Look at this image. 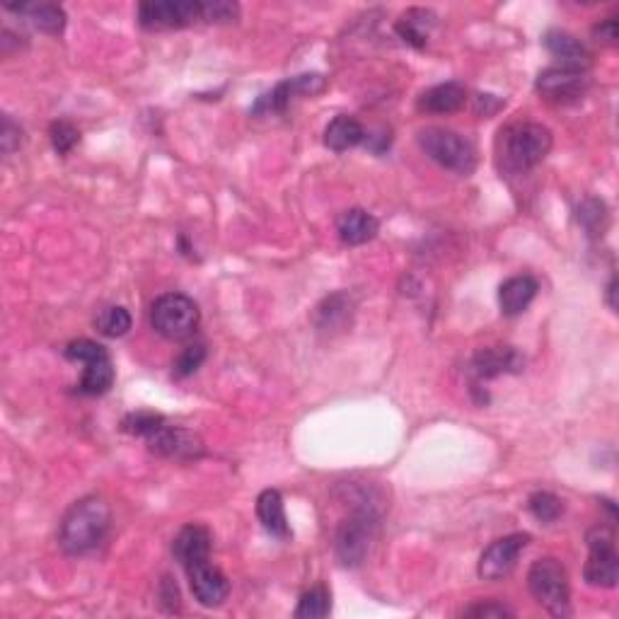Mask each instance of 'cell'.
<instances>
[{"label": "cell", "mask_w": 619, "mask_h": 619, "mask_svg": "<svg viewBox=\"0 0 619 619\" xmlns=\"http://www.w3.org/2000/svg\"><path fill=\"white\" fill-rule=\"evenodd\" d=\"M109 506L97 496L75 501L66 511L59 528V545L71 557H83L102 545L109 530Z\"/></svg>", "instance_id": "obj_1"}, {"label": "cell", "mask_w": 619, "mask_h": 619, "mask_svg": "<svg viewBox=\"0 0 619 619\" xmlns=\"http://www.w3.org/2000/svg\"><path fill=\"white\" fill-rule=\"evenodd\" d=\"M380 525V511L370 494H363L361 499L354 501L349 518L341 520L334 537V552L344 566H361L366 561L370 545L375 540V532Z\"/></svg>", "instance_id": "obj_2"}, {"label": "cell", "mask_w": 619, "mask_h": 619, "mask_svg": "<svg viewBox=\"0 0 619 619\" xmlns=\"http://www.w3.org/2000/svg\"><path fill=\"white\" fill-rule=\"evenodd\" d=\"M552 150V131L535 121H518L501 131V158L506 170H535Z\"/></svg>", "instance_id": "obj_3"}, {"label": "cell", "mask_w": 619, "mask_h": 619, "mask_svg": "<svg viewBox=\"0 0 619 619\" xmlns=\"http://www.w3.org/2000/svg\"><path fill=\"white\" fill-rule=\"evenodd\" d=\"M419 148L433 163L460 177H470L477 170V148L470 138L443 126H428L419 131Z\"/></svg>", "instance_id": "obj_4"}, {"label": "cell", "mask_w": 619, "mask_h": 619, "mask_svg": "<svg viewBox=\"0 0 619 619\" xmlns=\"http://www.w3.org/2000/svg\"><path fill=\"white\" fill-rule=\"evenodd\" d=\"M199 305L184 293H165L150 308V325L160 337L170 341H184L194 337L199 329Z\"/></svg>", "instance_id": "obj_5"}, {"label": "cell", "mask_w": 619, "mask_h": 619, "mask_svg": "<svg viewBox=\"0 0 619 619\" xmlns=\"http://www.w3.org/2000/svg\"><path fill=\"white\" fill-rule=\"evenodd\" d=\"M528 588L542 607H547L554 617L571 615V588L566 569L557 559H537L528 571Z\"/></svg>", "instance_id": "obj_6"}, {"label": "cell", "mask_w": 619, "mask_h": 619, "mask_svg": "<svg viewBox=\"0 0 619 619\" xmlns=\"http://www.w3.org/2000/svg\"><path fill=\"white\" fill-rule=\"evenodd\" d=\"M588 561L583 578L593 588H615L619 581V554L615 545V532L607 525H595L588 530Z\"/></svg>", "instance_id": "obj_7"}, {"label": "cell", "mask_w": 619, "mask_h": 619, "mask_svg": "<svg viewBox=\"0 0 619 619\" xmlns=\"http://www.w3.org/2000/svg\"><path fill=\"white\" fill-rule=\"evenodd\" d=\"M204 22V3L199 0H146L138 5V25L143 30H182Z\"/></svg>", "instance_id": "obj_8"}, {"label": "cell", "mask_w": 619, "mask_h": 619, "mask_svg": "<svg viewBox=\"0 0 619 619\" xmlns=\"http://www.w3.org/2000/svg\"><path fill=\"white\" fill-rule=\"evenodd\" d=\"M327 88V80L325 75L320 73H305V75H295V78L281 80L279 85H276L274 90H269L266 95L259 97L257 102H254L252 114H279L286 112L288 104H291L295 97L300 95H320L322 90Z\"/></svg>", "instance_id": "obj_9"}, {"label": "cell", "mask_w": 619, "mask_h": 619, "mask_svg": "<svg viewBox=\"0 0 619 619\" xmlns=\"http://www.w3.org/2000/svg\"><path fill=\"white\" fill-rule=\"evenodd\" d=\"M528 545L530 535H525V532H513V535H506L501 537V540L491 542V545L484 549L482 557H479V576H482L484 581H501V578L511 576L520 554L525 552Z\"/></svg>", "instance_id": "obj_10"}, {"label": "cell", "mask_w": 619, "mask_h": 619, "mask_svg": "<svg viewBox=\"0 0 619 619\" xmlns=\"http://www.w3.org/2000/svg\"><path fill=\"white\" fill-rule=\"evenodd\" d=\"M535 88L549 102H576L588 92L590 75L588 71H578V68L554 66L537 75Z\"/></svg>", "instance_id": "obj_11"}, {"label": "cell", "mask_w": 619, "mask_h": 619, "mask_svg": "<svg viewBox=\"0 0 619 619\" xmlns=\"http://www.w3.org/2000/svg\"><path fill=\"white\" fill-rule=\"evenodd\" d=\"M148 448L153 453L172 457V460H196L201 453H204V443L201 438L192 431H184V428L177 426H167L163 424L155 433H150L146 438Z\"/></svg>", "instance_id": "obj_12"}, {"label": "cell", "mask_w": 619, "mask_h": 619, "mask_svg": "<svg viewBox=\"0 0 619 619\" xmlns=\"http://www.w3.org/2000/svg\"><path fill=\"white\" fill-rule=\"evenodd\" d=\"M189 586H192L194 600L204 607H218L228 600L230 581L218 566L211 564V559L187 569Z\"/></svg>", "instance_id": "obj_13"}, {"label": "cell", "mask_w": 619, "mask_h": 619, "mask_svg": "<svg viewBox=\"0 0 619 619\" xmlns=\"http://www.w3.org/2000/svg\"><path fill=\"white\" fill-rule=\"evenodd\" d=\"M525 366V358L518 354L511 346H503V349H484L472 358L470 363V375L477 383L482 380L499 378L503 373H520Z\"/></svg>", "instance_id": "obj_14"}, {"label": "cell", "mask_w": 619, "mask_h": 619, "mask_svg": "<svg viewBox=\"0 0 619 619\" xmlns=\"http://www.w3.org/2000/svg\"><path fill=\"white\" fill-rule=\"evenodd\" d=\"M172 554L184 566V571L201 564V561H208L211 559V530L196 523L184 525L172 542Z\"/></svg>", "instance_id": "obj_15"}, {"label": "cell", "mask_w": 619, "mask_h": 619, "mask_svg": "<svg viewBox=\"0 0 619 619\" xmlns=\"http://www.w3.org/2000/svg\"><path fill=\"white\" fill-rule=\"evenodd\" d=\"M542 42H545V49L561 63V66L578 68V71H588L590 68V59H593V56H590L588 46L583 44L581 39H576L574 34L552 30L545 34Z\"/></svg>", "instance_id": "obj_16"}, {"label": "cell", "mask_w": 619, "mask_h": 619, "mask_svg": "<svg viewBox=\"0 0 619 619\" xmlns=\"http://www.w3.org/2000/svg\"><path fill=\"white\" fill-rule=\"evenodd\" d=\"M83 378H80L78 392L88 397H100L104 392H109V387L114 385V366L112 358H109L107 349L100 346L90 358L83 361Z\"/></svg>", "instance_id": "obj_17"}, {"label": "cell", "mask_w": 619, "mask_h": 619, "mask_svg": "<svg viewBox=\"0 0 619 619\" xmlns=\"http://www.w3.org/2000/svg\"><path fill=\"white\" fill-rule=\"evenodd\" d=\"M380 223L373 213H368L366 208H349L339 216L337 221V233L344 245H366L378 235Z\"/></svg>", "instance_id": "obj_18"}, {"label": "cell", "mask_w": 619, "mask_h": 619, "mask_svg": "<svg viewBox=\"0 0 619 619\" xmlns=\"http://www.w3.org/2000/svg\"><path fill=\"white\" fill-rule=\"evenodd\" d=\"M537 291H540V283L532 276H513V279L503 281L499 288V305L501 312L506 317H516L520 312L530 308V303L535 300Z\"/></svg>", "instance_id": "obj_19"}, {"label": "cell", "mask_w": 619, "mask_h": 619, "mask_svg": "<svg viewBox=\"0 0 619 619\" xmlns=\"http://www.w3.org/2000/svg\"><path fill=\"white\" fill-rule=\"evenodd\" d=\"M356 303L351 298V293L339 291L329 298L322 300L315 308V325L322 332H339L346 325H351V317H354Z\"/></svg>", "instance_id": "obj_20"}, {"label": "cell", "mask_w": 619, "mask_h": 619, "mask_svg": "<svg viewBox=\"0 0 619 619\" xmlns=\"http://www.w3.org/2000/svg\"><path fill=\"white\" fill-rule=\"evenodd\" d=\"M467 102L465 85L450 80V83H441L436 88L426 90L419 97V109L426 114H453L460 112Z\"/></svg>", "instance_id": "obj_21"}, {"label": "cell", "mask_w": 619, "mask_h": 619, "mask_svg": "<svg viewBox=\"0 0 619 619\" xmlns=\"http://www.w3.org/2000/svg\"><path fill=\"white\" fill-rule=\"evenodd\" d=\"M5 10L27 17L39 32L54 34V37L56 34H61L63 27H66V13H63L61 5L56 3H20V5L8 3L5 5Z\"/></svg>", "instance_id": "obj_22"}, {"label": "cell", "mask_w": 619, "mask_h": 619, "mask_svg": "<svg viewBox=\"0 0 619 619\" xmlns=\"http://www.w3.org/2000/svg\"><path fill=\"white\" fill-rule=\"evenodd\" d=\"M257 516L262 520L264 530L271 532L279 540H288L291 537V528H288L286 508H283V496L276 489H264L257 499Z\"/></svg>", "instance_id": "obj_23"}, {"label": "cell", "mask_w": 619, "mask_h": 619, "mask_svg": "<svg viewBox=\"0 0 619 619\" xmlns=\"http://www.w3.org/2000/svg\"><path fill=\"white\" fill-rule=\"evenodd\" d=\"M366 141V129L356 117L349 114H339L337 119L329 121L325 129V146L334 153H344V150L356 148L358 143Z\"/></svg>", "instance_id": "obj_24"}, {"label": "cell", "mask_w": 619, "mask_h": 619, "mask_svg": "<svg viewBox=\"0 0 619 619\" xmlns=\"http://www.w3.org/2000/svg\"><path fill=\"white\" fill-rule=\"evenodd\" d=\"M433 20H436V15H433L431 10L412 8L399 17L395 30L409 46H414V49H424L428 42V32H431V27H433Z\"/></svg>", "instance_id": "obj_25"}, {"label": "cell", "mask_w": 619, "mask_h": 619, "mask_svg": "<svg viewBox=\"0 0 619 619\" xmlns=\"http://www.w3.org/2000/svg\"><path fill=\"white\" fill-rule=\"evenodd\" d=\"M133 325L129 310L121 308V305H112V308L100 310V315L95 317V327L102 337L109 339H119L124 334H129V329Z\"/></svg>", "instance_id": "obj_26"}, {"label": "cell", "mask_w": 619, "mask_h": 619, "mask_svg": "<svg viewBox=\"0 0 619 619\" xmlns=\"http://www.w3.org/2000/svg\"><path fill=\"white\" fill-rule=\"evenodd\" d=\"M332 610V598L325 586L310 588L308 593L300 595V603L295 607V617L298 619H322Z\"/></svg>", "instance_id": "obj_27"}, {"label": "cell", "mask_w": 619, "mask_h": 619, "mask_svg": "<svg viewBox=\"0 0 619 619\" xmlns=\"http://www.w3.org/2000/svg\"><path fill=\"white\" fill-rule=\"evenodd\" d=\"M528 508L540 523L552 525L557 523L561 513H564V501H561L557 494H552V491H535L528 499Z\"/></svg>", "instance_id": "obj_28"}, {"label": "cell", "mask_w": 619, "mask_h": 619, "mask_svg": "<svg viewBox=\"0 0 619 619\" xmlns=\"http://www.w3.org/2000/svg\"><path fill=\"white\" fill-rule=\"evenodd\" d=\"M578 223L588 230L590 235H603L607 223V208L600 199H586L578 206Z\"/></svg>", "instance_id": "obj_29"}, {"label": "cell", "mask_w": 619, "mask_h": 619, "mask_svg": "<svg viewBox=\"0 0 619 619\" xmlns=\"http://www.w3.org/2000/svg\"><path fill=\"white\" fill-rule=\"evenodd\" d=\"M49 136H51V146H54V150L59 155H68L80 143V131L66 119L54 121L49 129Z\"/></svg>", "instance_id": "obj_30"}, {"label": "cell", "mask_w": 619, "mask_h": 619, "mask_svg": "<svg viewBox=\"0 0 619 619\" xmlns=\"http://www.w3.org/2000/svg\"><path fill=\"white\" fill-rule=\"evenodd\" d=\"M165 424V419L160 414H153V412H133L124 419V431L126 433H133V436H143L148 438L150 433L158 431L160 426Z\"/></svg>", "instance_id": "obj_31"}, {"label": "cell", "mask_w": 619, "mask_h": 619, "mask_svg": "<svg viewBox=\"0 0 619 619\" xmlns=\"http://www.w3.org/2000/svg\"><path fill=\"white\" fill-rule=\"evenodd\" d=\"M206 361V346L204 344H192L175 358V378H187V375L196 373L201 368V363Z\"/></svg>", "instance_id": "obj_32"}, {"label": "cell", "mask_w": 619, "mask_h": 619, "mask_svg": "<svg viewBox=\"0 0 619 619\" xmlns=\"http://www.w3.org/2000/svg\"><path fill=\"white\" fill-rule=\"evenodd\" d=\"M240 17V5L228 0H206L204 3V22L208 25H228Z\"/></svg>", "instance_id": "obj_33"}, {"label": "cell", "mask_w": 619, "mask_h": 619, "mask_svg": "<svg viewBox=\"0 0 619 619\" xmlns=\"http://www.w3.org/2000/svg\"><path fill=\"white\" fill-rule=\"evenodd\" d=\"M22 146V126L15 124L10 114H3V126H0V148L5 155L15 153Z\"/></svg>", "instance_id": "obj_34"}, {"label": "cell", "mask_w": 619, "mask_h": 619, "mask_svg": "<svg viewBox=\"0 0 619 619\" xmlns=\"http://www.w3.org/2000/svg\"><path fill=\"white\" fill-rule=\"evenodd\" d=\"M465 617H477V619H484V617H494V619H503V617H513L516 612L511 610V607H506L503 603H496V600H489V603H477V605H470L465 612H462Z\"/></svg>", "instance_id": "obj_35"}, {"label": "cell", "mask_w": 619, "mask_h": 619, "mask_svg": "<svg viewBox=\"0 0 619 619\" xmlns=\"http://www.w3.org/2000/svg\"><path fill=\"white\" fill-rule=\"evenodd\" d=\"M593 37L598 39L600 44L605 46H615L619 39V25L615 17H607V20L600 22V25L593 27Z\"/></svg>", "instance_id": "obj_36"}, {"label": "cell", "mask_w": 619, "mask_h": 619, "mask_svg": "<svg viewBox=\"0 0 619 619\" xmlns=\"http://www.w3.org/2000/svg\"><path fill=\"white\" fill-rule=\"evenodd\" d=\"M160 603L165 605L167 612L179 610V590H177V583L172 581L170 576H165L163 583H160Z\"/></svg>", "instance_id": "obj_37"}, {"label": "cell", "mask_w": 619, "mask_h": 619, "mask_svg": "<svg viewBox=\"0 0 619 619\" xmlns=\"http://www.w3.org/2000/svg\"><path fill=\"white\" fill-rule=\"evenodd\" d=\"M503 107L501 100H496L494 95H477V114H482V117H491V114H496Z\"/></svg>", "instance_id": "obj_38"}, {"label": "cell", "mask_w": 619, "mask_h": 619, "mask_svg": "<svg viewBox=\"0 0 619 619\" xmlns=\"http://www.w3.org/2000/svg\"><path fill=\"white\" fill-rule=\"evenodd\" d=\"M615 293H617V279H615V276H612L610 286H607V300H610V308H612V310L617 308V303H615Z\"/></svg>", "instance_id": "obj_39"}]
</instances>
